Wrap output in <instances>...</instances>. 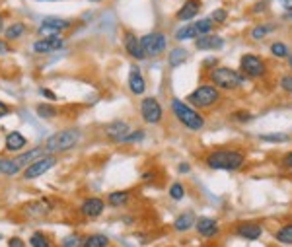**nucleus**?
<instances>
[{
    "mask_svg": "<svg viewBox=\"0 0 292 247\" xmlns=\"http://www.w3.org/2000/svg\"><path fill=\"white\" fill-rule=\"evenodd\" d=\"M207 165L210 169H224V171H236L246 164V156L240 150H230V148H220L207 156Z\"/></svg>",
    "mask_w": 292,
    "mask_h": 247,
    "instance_id": "obj_1",
    "label": "nucleus"
},
{
    "mask_svg": "<svg viewBox=\"0 0 292 247\" xmlns=\"http://www.w3.org/2000/svg\"><path fill=\"white\" fill-rule=\"evenodd\" d=\"M82 138V132L78 128H63L59 132H55L53 136L47 138L43 150L47 154H59V152H66V150H72Z\"/></svg>",
    "mask_w": 292,
    "mask_h": 247,
    "instance_id": "obj_2",
    "label": "nucleus"
},
{
    "mask_svg": "<svg viewBox=\"0 0 292 247\" xmlns=\"http://www.w3.org/2000/svg\"><path fill=\"white\" fill-rule=\"evenodd\" d=\"M210 82L214 88L218 90H238L244 82H246V76L234 68H228V66H214L209 74Z\"/></svg>",
    "mask_w": 292,
    "mask_h": 247,
    "instance_id": "obj_3",
    "label": "nucleus"
},
{
    "mask_svg": "<svg viewBox=\"0 0 292 247\" xmlns=\"http://www.w3.org/2000/svg\"><path fill=\"white\" fill-rule=\"evenodd\" d=\"M169 105H171V111L177 117V121L183 124L185 128H189V130H201L205 126V123H207L201 113H197L193 107H189L185 101H181L177 97H173Z\"/></svg>",
    "mask_w": 292,
    "mask_h": 247,
    "instance_id": "obj_4",
    "label": "nucleus"
},
{
    "mask_svg": "<svg viewBox=\"0 0 292 247\" xmlns=\"http://www.w3.org/2000/svg\"><path fill=\"white\" fill-rule=\"evenodd\" d=\"M218 99H220V92H218V88H214L212 84H203V86H199V88L187 97V101L193 103L195 107H210V105H214Z\"/></svg>",
    "mask_w": 292,
    "mask_h": 247,
    "instance_id": "obj_5",
    "label": "nucleus"
},
{
    "mask_svg": "<svg viewBox=\"0 0 292 247\" xmlns=\"http://www.w3.org/2000/svg\"><path fill=\"white\" fill-rule=\"evenodd\" d=\"M140 45H142L146 57H158L166 51L167 39L162 31H152V33H146L140 37Z\"/></svg>",
    "mask_w": 292,
    "mask_h": 247,
    "instance_id": "obj_6",
    "label": "nucleus"
},
{
    "mask_svg": "<svg viewBox=\"0 0 292 247\" xmlns=\"http://www.w3.org/2000/svg\"><path fill=\"white\" fill-rule=\"evenodd\" d=\"M55 165H57V158L55 156H41V158L33 160L32 164L22 171L24 173V179H37V177L45 175Z\"/></svg>",
    "mask_w": 292,
    "mask_h": 247,
    "instance_id": "obj_7",
    "label": "nucleus"
},
{
    "mask_svg": "<svg viewBox=\"0 0 292 247\" xmlns=\"http://www.w3.org/2000/svg\"><path fill=\"white\" fill-rule=\"evenodd\" d=\"M140 115L148 124H158L164 117V107L156 97H144L140 101Z\"/></svg>",
    "mask_w": 292,
    "mask_h": 247,
    "instance_id": "obj_8",
    "label": "nucleus"
},
{
    "mask_svg": "<svg viewBox=\"0 0 292 247\" xmlns=\"http://www.w3.org/2000/svg\"><path fill=\"white\" fill-rule=\"evenodd\" d=\"M242 74L250 76V78H263L267 74V64L257 55H244L240 61Z\"/></svg>",
    "mask_w": 292,
    "mask_h": 247,
    "instance_id": "obj_9",
    "label": "nucleus"
},
{
    "mask_svg": "<svg viewBox=\"0 0 292 247\" xmlns=\"http://www.w3.org/2000/svg\"><path fill=\"white\" fill-rule=\"evenodd\" d=\"M51 210H53V205H51V201H49V199H37V201H32V203L24 205L22 214H24L26 218H33V220H37V218L49 216V214H51Z\"/></svg>",
    "mask_w": 292,
    "mask_h": 247,
    "instance_id": "obj_10",
    "label": "nucleus"
},
{
    "mask_svg": "<svg viewBox=\"0 0 292 247\" xmlns=\"http://www.w3.org/2000/svg\"><path fill=\"white\" fill-rule=\"evenodd\" d=\"M70 26H72L70 20H63V18L51 16V18H45V20L41 22L39 33H43V37H53V35H59V33H63V31L70 30Z\"/></svg>",
    "mask_w": 292,
    "mask_h": 247,
    "instance_id": "obj_11",
    "label": "nucleus"
},
{
    "mask_svg": "<svg viewBox=\"0 0 292 247\" xmlns=\"http://www.w3.org/2000/svg\"><path fill=\"white\" fill-rule=\"evenodd\" d=\"M65 47V39L61 35H53V37H43L39 41L33 43V51L39 55H49L55 51H61Z\"/></svg>",
    "mask_w": 292,
    "mask_h": 247,
    "instance_id": "obj_12",
    "label": "nucleus"
},
{
    "mask_svg": "<svg viewBox=\"0 0 292 247\" xmlns=\"http://www.w3.org/2000/svg\"><path fill=\"white\" fill-rule=\"evenodd\" d=\"M123 45H125V51L129 53L132 59H136V61H144L146 59V53H144V49L140 45V39L132 31H125L123 33Z\"/></svg>",
    "mask_w": 292,
    "mask_h": 247,
    "instance_id": "obj_13",
    "label": "nucleus"
},
{
    "mask_svg": "<svg viewBox=\"0 0 292 247\" xmlns=\"http://www.w3.org/2000/svg\"><path fill=\"white\" fill-rule=\"evenodd\" d=\"M129 132H130V126L125 121H113V123H109L105 126V136L111 142H115V144H123V140H125V136Z\"/></svg>",
    "mask_w": 292,
    "mask_h": 247,
    "instance_id": "obj_14",
    "label": "nucleus"
},
{
    "mask_svg": "<svg viewBox=\"0 0 292 247\" xmlns=\"http://www.w3.org/2000/svg\"><path fill=\"white\" fill-rule=\"evenodd\" d=\"M195 226H197V232L203 238H214L220 232L218 222L214 218H209V216H201L199 220H195Z\"/></svg>",
    "mask_w": 292,
    "mask_h": 247,
    "instance_id": "obj_15",
    "label": "nucleus"
},
{
    "mask_svg": "<svg viewBox=\"0 0 292 247\" xmlns=\"http://www.w3.org/2000/svg\"><path fill=\"white\" fill-rule=\"evenodd\" d=\"M103 208H105V203L99 199V197H90L82 203L80 210L86 218H97L103 214Z\"/></svg>",
    "mask_w": 292,
    "mask_h": 247,
    "instance_id": "obj_16",
    "label": "nucleus"
},
{
    "mask_svg": "<svg viewBox=\"0 0 292 247\" xmlns=\"http://www.w3.org/2000/svg\"><path fill=\"white\" fill-rule=\"evenodd\" d=\"M224 45V39L220 35L209 33V35H201L195 39V47L199 51H212V49H220Z\"/></svg>",
    "mask_w": 292,
    "mask_h": 247,
    "instance_id": "obj_17",
    "label": "nucleus"
},
{
    "mask_svg": "<svg viewBox=\"0 0 292 247\" xmlns=\"http://www.w3.org/2000/svg\"><path fill=\"white\" fill-rule=\"evenodd\" d=\"M129 88L134 95H142L146 90V82H144V76L140 72V68L136 64H132L129 70Z\"/></svg>",
    "mask_w": 292,
    "mask_h": 247,
    "instance_id": "obj_18",
    "label": "nucleus"
},
{
    "mask_svg": "<svg viewBox=\"0 0 292 247\" xmlns=\"http://www.w3.org/2000/svg\"><path fill=\"white\" fill-rule=\"evenodd\" d=\"M199 12H201V2H199V0H187V2L177 10L175 18H177L179 22H191Z\"/></svg>",
    "mask_w": 292,
    "mask_h": 247,
    "instance_id": "obj_19",
    "label": "nucleus"
},
{
    "mask_svg": "<svg viewBox=\"0 0 292 247\" xmlns=\"http://www.w3.org/2000/svg\"><path fill=\"white\" fill-rule=\"evenodd\" d=\"M26 144H28V138L22 132H18V130L8 132V136H6V150L8 152H20L22 148H26Z\"/></svg>",
    "mask_w": 292,
    "mask_h": 247,
    "instance_id": "obj_20",
    "label": "nucleus"
},
{
    "mask_svg": "<svg viewBox=\"0 0 292 247\" xmlns=\"http://www.w3.org/2000/svg\"><path fill=\"white\" fill-rule=\"evenodd\" d=\"M236 234L240 238H244V240H257V238H261L263 230H261V226H257V224H240L236 228Z\"/></svg>",
    "mask_w": 292,
    "mask_h": 247,
    "instance_id": "obj_21",
    "label": "nucleus"
},
{
    "mask_svg": "<svg viewBox=\"0 0 292 247\" xmlns=\"http://www.w3.org/2000/svg\"><path fill=\"white\" fill-rule=\"evenodd\" d=\"M20 171H24V167L18 164L16 158H2L0 160V173L2 175L12 177V175H18Z\"/></svg>",
    "mask_w": 292,
    "mask_h": 247,
    "instance_id": "obj_22",
    "label": "nucleus"
},
{
    "mask_svg": "<svg viewBox=\"0 0 292 247\" xmlns=\"http://www.w3.org/2000/svg\"><path fill=\"white\" fill-rule=\"evenodd\" d=\"M26 31H28V26L24 22H16V24H10L8 28H4V37H6V41H18Z\"/></svg>",
    "mask_w": 292,
    "mask_h": 247,
    "instance_id": "obj_23",
    "label": "nucleus"
},
{
    "mask_svg": "<svg viewBox=\"0 0 292 247\" xmlns=\"http://www.w3.org/2000/svg\"><path fill=\"white\" fill-rule=\"evenodd\" d=\"M130 201V193L129 191H113L107 195V203L109 206H125Z\"/></svg>",
    "mask_w": 292,
    "mask_h": 247,
    "instance_id": "obj_24",
    "label": "nucleus"
},
{
    "mask_svg": "<svg viewBox=\"0 0 292 247\" xmlns=\"http://www.w3.org/2000/svg\"><path fill=\"white\" fill-rule=\"evenodd\" d=\"M187 59H189L187 49H183V47H175V49H171V53H169V57H167V62H169L171 68H175V66L183 64Z\"/></svg>",
    "mask_w": 292,
    "mask_h": 247,
    "instance_id": "obj_25",
    "label": "nucleus"
},
{
    "mask_svg": "<svg viewBox=\"0 0 292 247\" xmlns=\"http://www.w3.org/2000/svg\"><path fill=\"white\" fill-rule=\"evenodd\" d=\"M82 247H109V238L103 234H92V236L84 238Z\"/></svg>",
    "mask_w": 292,
    "mask_h": 247,
    "instance_id": "obj_26",
    "label": "nucleus"
},
{
    "mask_svg": "<svg viewBox=\"0 0 292 247\" xmlns=\"http://www.w3.org/2000/svg\"><path fill=\"white\" fill-rule=\"evenodd\" d=\"M195 224V216L191 212H183L181 216H177V220L173 222V228L177 230V232H187L191 226Z\"/></svg>",
    "mask_w": 292,
    "mask_h": 247,
    "instance_id": "obj_27",
    "label": "nucleus"
},
{
    "mask_svg": "<svg viewBox=\"0 0 292 247\" xmlns=\"http://www.w3.org/2000/svg\"><path fill=\"white\" fill-rule=\"evenodd\" d=\"M197 37L199 35L195 31L193 24H187V26H183V28H179V30L175 31V39L177 41H187V39H197Z\"/></svg>",
    "mask_w": 292,
    "mask_h": 247,
    "instance_id": "obj_28",
    "label": "nucleus"
},
{
    "mask_svg": "<svg viewBox=\"0 0 292 247\" xmlns=\"http://www.w3.org/2000/svg\"><path fill=\"white\" fill-rule=\"evenodd\" d=\"M35 111H37V115L41 119H53V117H57V109L51 103H39L35 107Z\"/></svg>",
    "mask_w": 292,
    "mask_h": 247,
    "instance_id": "obj_29",
    "label": "nucleus"
},
{
    "mask_svg": "<svg viewBox=\"0 0 292 247\" xmlns=\"http://www.w3.org/2000/svg\"><path fill=\"white\" fill-rule=\"evenodd\" d=\"M271 55L277 57V59H285V57H289V55H291V53H289V45L283 43V41H275V43L271 45Z\"/></svg>",
    "mask_w": 292,
    "mask_h": 247,
    "instance_id": "obj_30",
    "label": "nucleus"
},
{
    "mask_svg": "<svg viewBox=\"0 0 292 247\" xmlns=\"http://www.w3.org/2000/svg\"><path fill=\"white\" fill-rule=\"evenodd\" d=\"M30 246L32 247H51V240H49L45 234L35 232V234H32V238H30Z\"/></svg>",
    "mask_w": 292,
    "mask_h": 247,
    "instance_id": "obj_31",
    "label": "nucleus"
},
{
    "mask_svg": "<svg viewBox=\"0 0 292 247\" xmlns=\"http://www.w3.org/2000/svg\"><path fill=\"white\" fill-rule=\"evenodd\" d=\"M275 238H277V242H281V244H292V224L283 226V228L275 234Z\"/></svg>",
    "mask_w": 292,
    "mask_h": 247,
    "instance_id": "obj_32",
    "label": "nucleus"
},
{
    "mask_svg": "<svg viewBox=\"0 0 292 247\" xmlns=\"http://www.w3.org/2000/svg\"><path fill=\"white\" fill-rule=\"evenodd\" d=\"M193 26H195V31H197V35H199V37H201V35H209V33L212 31V22H210L209 18L195 22Z\"/></svg>",
    "mask_w": 292,
    "mask_h": 247,
    "instance_id": "obj_33",
    "label": "nucleus"
},
{
    "mask_svg": "<svg viewBox=\"0 0 292 247\" xmlns=\"http://www.w3.org/2000/svg\"><path fill=\"white\" fill-rule=\"evenodd\" d=\"M82 244H84V238H82V236H78V234H70V236L63 238L61 247H82Z\"/></svg>",
    "mask_w": 292,
    "mask_h": 247,
    "instance_id": "obj_34",
    "label": "nucleus"
},
{
    "mask_svg": "<svg viewBox=\"0 0 292 247\" xmlns=\"http://www.w3.org/2000/svg\"><path fill=\"white\" fill-rule=\"evenodd\" d=\"M271 26H267V24H259V26H255L253 30H251V39H255V41H259V39H265L269 33H271Z\"/></svg>",
    "mask_w": 292,
    "mask_h": 247,
    "instance_id": "obj_35",
    "label": "nucleus"
},
{
    "mask_svg": "<svg viewBox=\"0 0 292 247\" xmlns=\"http://www.w3.org/2000/svg\"><path fill=\"white\" fill-rule=\"evenodd\" d=\"M261 140H263V142H287V140H289V134H285V132L261 134Z\"/></svg>",
    "mask_w": 292,
    "mask_h": 247,
    "instance_id": "obj_36",
    "label": "nucleus"
},
{
    "mask_svg": "<svg viewBox=\"0 0 292 247\" xmlns=\"http://www.w3.org/2000/svg\"><path fill=\"white\" fill-rule=\"evenodd\" d=\"M169 197L173 199V201H181L183 197H185V189L181 183H171L169 187Z\"/></svg>",
    "mask_w": 292,
    "mask_h": 247,
    "instance_id": "obj_37",
    "label": "nucleus"
},
{
    "mask_svg": "<svg viewBox=\"0 0 292 247\" xmlns=\"http://www.w3.org/2000/svg\"><path fill=\"white\" fill-rule=\"evenodd\" d=\"M226 18H228V12L224 10V8H216L212 14H210V22L212 24H222V22H226Z\"/></svg>",
    "mask_w": 292,
    "mask_h": 247,
    "instance_id": "obj_38",
    "label": "nucleus"
},
{
    "mask_svg": "<svg viewBox=\"0 0 292 247\" xmlns=\"http://www.w3.org/2000/svg\"><path fill=\"white\" fill-rule=\"evenodd\" d=\"M144 138V130H134V132H129L123 140V144H130V142H140Z\"/></svg>",
    "mask_w": 292,
    "mask_h": 247,
    "instance_id": "obj_39",
    "label": "nucleus"
},
{
    "mask_svg": "<svg viewBox=\"0 0 292 247\" xmlns=\"http://www.w3.org/2000/svg\"><path fill=\"white\" fill-rule=\"evenodd\" d=\"M281 88H283L285 92H291L292 93V74H291V76H285V78L281 80Z\"/></svg>",
    "mask_w": 292,
    "mask_h": 247,
    "instance_id": "obj_40",
    "label": "nucleus"
},
{
    "mask_svg": "<svg viewBox=\"0 0 292 247\" xmlns=\"http://www.w3.org/2000/svg\"><path fill=\"white\" fill-rule=\"evenodd\" d=\"M39 92H41L43 97H47L49 101H57V99H59V97H57V93H53V90H49V88H41Z\"/></svg>",
    "mask_w": 292,
    "mask_h": 247,
    "instance_id": "obj_41",
    "label": "nucleus"
},
{
    "mask_svg": "<svg viewBox=\"0 0 292 247\" xmlns=\"http://www.w3.org/2000/svg\"><path fill=\"white\" fill-rule=\"evenodd\" d=\"M232 117H234V119H238V121H244V123H248V121L251 119V113H234Z\"/></svg>",
    "mask_w": 292,
    "mask_h": 247,
    "instance_id": "obj_42",
    "label": "nucleus"
},
{
    "mask_svg": "<svg viewBox=\"0 0 292 247\" xmlns=\"http://www.w3.org/2000/svg\"><path fill=\"white\" fill-rule=\"evenodd\" d=\"M8 247H26V244L20 240V238H10L8 242Z\"/></svg>",
    "mask_w": 292,
    "mask_h": 247,
    "instance_id": "obj_43",
    "label": "nucleus"
},
{
    "mask_svg": "<svg viewBox=\"0 0 292 247\" xmlns=\"http://www.w3.org/2000/svg\"><path fill=\"white\" fill-rule=\"evenodd\" d=\"M283 165L289 167V169H292V152H289V154L283 158Z\"/></svg>",
    "mask_w": 292,
    "mask_h": 247,
    "instance_id": "obj_44",
    "label": "nucleus"
},
{
    "mask_svg": "<svg viewBox=\"0 0 292 247\" xmlns=\"http://www.w3.org/2000/svg\"><path fill=\"white\" fill-rule=\"evenodd\" d=\"M189 171H191L189 164H179V173H189Z\"/></svg>",
    "mask_w": 292,
    "mask_h": 247,
    "instance_id": "obj_45",
    "label": "nucleus"
},
{
    "mask_svg": "<svg viewBox=\"0 0 292 247\" xmlns=\"http://www.w3.org/2000/svg\"><path fill=\"white\" fill-rule=\"evenodd\" d=\"M8 111H10V109H8V105H6L4 101H0V117H4V115H8Z\"/></svg>",
    "mask_w": 292,
    "mask_h": 247,
    "instance_id": "obj_46",
    "label": "nucleus"
},
{
    "mask_svg": "<svg viewBox=\"0 0 292 247\" xmlns=\"http://www.w3.org/2000/svg\"><path fill=\"white\" fill-rule=\"evenodd\" d=\"M8 51H10L8 43H6V41H0V55H4V53H8Z\"/></svg>",
    "mask_w": 292,
    "mask_h": 247,
    "instance_id": "obj_47",
    "label": "nucleus"
},
{
    "mask_svg": "<svg viewBox=\"0 0 292 247\" xmlns=\"http://www.w3.org/2000/svg\"><path fill=\"white\" fill-rule=\"evenodd\" d=\"M281 4H283V8H287V10H292V0H281Z\"/></svg>",
    "mask_w": 292,
    "mask_h": 247,
    "instance_id": "obj_48",
    "label": "nucleus"
},
{
    "mask_svg": "<svg viewBox=\"0 0 292 247\" xmlns=\"http://www.w3.org/2000/svg\"><path fill=\"white\" fill-rule=\"evenodd\" d=\"M0 33H4V22H2V16H0Z\"/></svg>",
    "mask_w": 292,
    "mask_h": 247,
    "instance_id": "obj_49",
    "label": "nucleus"
},
{
    "mask_svg": "<svg viewBox=\"0 0 292 247\" xmlns=\"http://www.w3.org/2000/svg\"><path fill=\"white\" fill-rule=\"evenodd\" d=\"M289 66H291V68H292V53H291V55H289Z\"/></svg>",
    "mask_w": 292,
    "mask_h": 247,
    "instance_id": "obj_50",
    "label": "nucleus"
},
{
    "mask_svg": "<svg viewBox=\"0 0 292 247\" xmlns=\"http://www.w3.org/2000/svg\"><path fill=\"white\" fill-rule=\"evenodd\" d=\"M88 2H101V0H88Z\"/></svg>",
    "mask_w": 292,
    "mask_h": 247,
    "instance_id": "obj_51",
    "label": "nucleus"
},
{
    "mask_svg": "<svg viewBox=\"0 0 292 247\" xmlns=\"http://www.w3.org/2000/svg\"><path fill=\"white\" fill-rule=\"evenodd\" d=\"M43 2H45V0H43ZM49 2H53V0H49Z\"/></svg>",
    "mask_w": 292,
    "mask_h": 247,
    "instance_id": "obj_52",
    "label": "nucleus"
}]
</instances>
